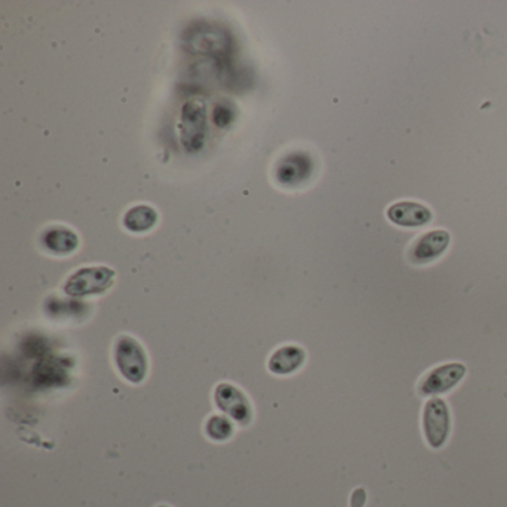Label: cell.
<instances>
[{"label": "cell", "mask_w": 507, "mask_h": 507, "mask_svg": "<svg viewBox=\"0 0 507 507\" xmlns=\"http://www.w3.org/2000/svg\"><path fill=\"white\" fill-rule=\"evenodd\" d=\"M207 438L213 442H226L233 438V419H228L226 415H212L207 419L206 426H204Z\"/></svg>", "instance_id": "5bb4252c"}, {"label": "cell", "mask_w": 507, "mask_h": 507, "mask_svg": "<svg viewBox=\"0 0 507 507\" xmlns=\"http://www.w3.org/2000/svg\"><path fill=\"white\" fill-rule=\"evenodd\" d=\"M237 118V108L233 106V101L221 100L216 103L213 109V122L219 129H226L230 127Z\"/></svg>", "instance_id": "9a60e30c"}, {"label": "cell", "mask_w": 507, "mask_h": 507, "mask_svg": "<svg viewBox=\"0 0 507 507\" xmlns=\"http://www.w3.org/2000/svg\"><path fill=\"white\" fill-rule=\"evenodd\" d=\"M387 216L395 225L405 228L424 226L433 219V213L429 207L415 202H396L387 210Z\"/></svg>", "instance_id": "30bf717a"}, {"label": "cell", "mask_w": 507, "mask_h": 507, "mask_svg": "<svg viewBox=\"0 0 507 507\" xmlns=\"http://www.w3.org/2000/svg\"><path fill=\"white\" fill-rule=\"evenodd\" d=\"M209 134L206 101L200 98L186 101L181 106L179 138L186 152L197 153L204 150Z\"/></svg>", "instance_id": "3957f363"}, {"label": "cell", "mask_w": 507, "mask_h": 507, "mask_svg": "<svg viewBox=\"0 0 507 507\" xmlns=\"http://www.w3.org/2000/svg\"><path fill=\"white\" fill-rule=\"evenodd\" d=\"M41 244L51 254L67 256L77 252L79 247V237L67 226L53 225L42 233Z\"/></svg>", "instance_id": "8fae6325"}, {"label": "cell", "mask_w": 507, "mask_h": 507, "mask_svg": "<svg viewBox=\"0 0 507 507\" xmlns=\"http://www.w3.org/2000/svg\"><path fill=\"white\" fill-rule=\"evenodd\" d=\"M158 507H170V506H167V504H161V506H158Z\"/></svg>", "instance_id": "e0dca14e"}, {"label": "cell", "mask_w": 507, "mask_h": 507, "mask_svg": "<svg viewBox=\"0 0 507 507\" xmlns=\"http://www.w3.org/2000/svg\"><path fill=\"white\" fill-rule=\"evenodd\" d=\"M214 403L222 414L238 426L246 427L254 419V409L247 396L231 383H221L214 390Z\"/></svg>", "instance_id": "8992f818"}, {"label": "cell", "mask_w": 507, "mask_h": 507, "mask_svg": "<svg viewBox=\"0 0 507 507\" xmlns=\"http://www.w3.org/2000/svg\"><path fill=\"white\" fill-rule=\"evenodd\" d=\"M313 173V160L305 152H290L283 157L275 167V179L283 186H299L310 179Z\"/></svg>", "instance_id": "ba28073f"}, {"label": "cell", "mask_w": 507, "mask_h": 507, "mask_svg": "<svg viewBox=\"0 0 507 507\" xmlns=\"http://www.w3.org/2000/svg\"><path fill=\"white\" fill-rule=\"evenodd\" d=\"M466 367L463 363H447L435 369L429 370L419 381V391L421 396L445 395L459 386L466 377Z\"/></svg>", "instance_id": "52a82bcc"}, {"label": "cell", "mask_w": 507, "mask_h": 507, "mask_svg": "<svg viewBox=\"0 0 507 507\" xmlns=\"http://www.w3.org/2000/svg\"><path fill=\"white\" fill-rule=\"evenodd\" d=\"M367 503V491L363 488H357L351 495V507H363Z\"/></svg>", "instance_id": "2e32d148"}, {"label": "cell", "mask_w": 507, "mask_h": 507, "mask_svg": "<svg viewBox=\"0 0 507 507\" xmlns=\"http://www.w3.org/2000/svg\"><path fill=\"white\" fill-rule=\"evenodd\" d=\"M113 360L122 378L134 386L143 383L150 372V360L145 348L129 335H121L117 339L113 347Z\"/></svg>", "instance_id": "7a4b0ae2"}, {"label": "cell", "mask_w": 507, "mask_h": 507, "mask_svg": "<svg viewBox=\"0 0 507 507\" xmlns=\"http://www.w3.org/2000/svg\"><path fill=\"white\" fill-rule=\"evenodd\" d=\"M125 230L133 233H145L153 230L158 223V212L148 204H138L127 210L122 219Z\"/></svg>", "instance_id": "4fadbf2b"}, {"label": "cell", "mask_w": 507, "mask_h": 507, "mask_svg": "<svg viewBox=\"0 0 507 507\" xmlns=\"http://www.w3.org/2000/svg\"><path fill=\"white\" fill-rule=\"evenodd\" d=\"M423 431L426 442L433 450L445 447L451 435V411L447 400L431 398L424 405Z\"/></svg>", "instance_id": "5b68a950"}, {"label": "cell", "mask_w": 507, "mask_h": 507, "mask_svg": "<svg viewBox=\"0 0 507 507\" xmlns=\"http://www.w3.org/2000/svg\"><path fill=\"white\" fill-rule=\"evenodd\" d=\"M183 48L192 56L207 57L213 60H225L233 49L231 33L222 26L209 21H198L183 33Z\"/></svg>", "instance_id": "6da1fadb"}, {"label": "cell", "mask_w": 507, "mask_h": 507, "mask_svg": "<svg viewBox=\"0 0 507 507\" xmlns=\"http://www.w3.org/2000/svg\"><path fill=\"white\" fill-rule=\"evenodd\" d=\"M305 351L299 346H283L271 355L268 360V369L271 374L286 375L295 374L298 372L304 363H305Z\"/></svg>", "instance_id": "7c38bea8"}, {"label": "cell", "mask_w": 507, "mask_h": 507, "mask_svg": "<svg viewBox=\"0 0 507 507\" xmlns=\"http://www.w3.org/2000/svg\"><path fill=\"white\" fill-rule=\"evenodd\" d=\"M117 273L109 266H85L66 280L65 294L72 298H87L103 295L113 286Z\"/></svg>", "instance_id": "277c9868"}, {"label": "cell", "mask_w": 507, "mask_h": 507, "mask_svg": "<svg viewBox=\"0 0 507 507\" xmlns=\"http://www.w3.org/2000/svg\"><path fill=\"white\" fill-rule=\"evenodd\" d=\"M450 242H451V235L448 231L436 230L426 233L409 250V259L417 265L430 264L447 252Z\"/></svg>", "instance_id": "9c48e42d"}]
</instances>
